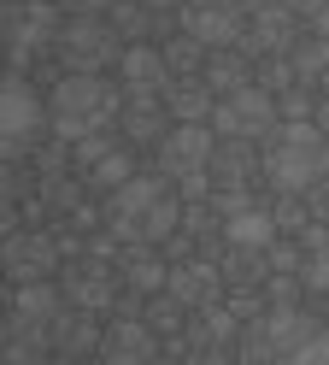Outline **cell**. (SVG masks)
Masks as SVG:
<instances>
[{"label": "cell", "mask_w": 329, "mask_h": 365, "mask_svg": "<svg viewBox=\"0 0 329 365\" xmlns=\"http://www.w3.org/2000/svg\"><path fill=\"white\" fill-rule=\"evenodd\" d=\"M247 365H329V336L306 312H271L247 330Z\"/></svg>", "instance_id": "6da1fadb"}, {"label": "cell", "mask_w": 329, "mask_h": 365, "mask_svg": "<svg viewBox=\"0 0 329 365\" xmlns=\"http://www.w3.org/2000/svg\"><path fill=\"white\" fill-rule=\"evenodd\" d=\"M112 112H118V88L100 71H70L47 101V118L65 142H88L100 124H112Z\"/></svg>", "instance_id": "7a4b0ae2"}, {"label": "cell", "mask_w": 329, "mask_h": 365, "mask_svg": "<svg viewBox=\"0 0 329 365\" xmlns=\"http://www.w3.org/2000/svg\"><path fill=\"white\" fill-rule=\"evenodd\" d=\"M112 230L118 236H135V242H164L177 230V200L164 195L159 177H130L124 189H112Z\"/></svg>", "instance_id": "3957f363"}, {"label": "cell", "mask_w": 329, "mask_h": 365, "mask_svg": "<svg viewBox=\"0 0 329 365\" xmlns=\"http://www.w3.org/2000/svg\"><path fill=\"white\" fill-rule=\"evenodd\" d=\"M265 171H271L276 189H288V195L312 189V182L329 171V142H323V130L306 124V118H288V124H282V135H276V148H271V159H265Z\"/></svg>", "instance_id": "277c9868"}, {"label": "cell", "mask_w": 329, "mask_h": 365, "mask_svg": "<svg viewBox=\"0 0 329 365\" xmlns=\"http://www.w3.org/2000/svg\"><path fill=\"white\" fill-rule=\"evenodd\" d=\"M276 124V101H271V88H229V95L212 106V130L218 135H235V142H247V135H265Z\"/></svg>", "instance_id": "5b68a950"}, {"label": "cell", "mask_w": 329, "mask_h": 365, "mask_svg": "<svg viewBox=\"0 0 329 365\" xmlns=\"http://www.w3.org/2000/svg\"><path fill=\"white\" fill-rule=\"evenodd\" d=\"M0 36L12 41L18 59H30L36 48L59 41V18H53V6H41V0H18V6L0 12Z\"/></svg>", "instance_id": "8992f818"}, {"label": "cell", "mask_w": 329, "mask_h": 365, "mask_svg": "<svg viewBox=\"0 0 329 365\" xmlns=\"http://www.w3.org/2000/svg\"><path fill=\"white\" fill-rule=\"evenodd\" d=\"M212 153H218V148H212V124H177L171 135H164V171L188 177V189H200Z\"/></svg>", "instance_id": "52a82bcc"}, {"label": "cell", "mask_w": 329, "mask_h": 365, "mask_svg": "<svg viewBox=\"0 0 329 365\" xmlns=\"http://www.w3.org/2000/svg\"><path fill=\"white\" fill-rule=\"evenodd\" d=\"M182 30L194 48H229V41H241V12L229 0H194L182 12Z\"/></svg>", "instance_id": "ba28073f"}, {"label": "cell", "mask_w": 329, "mask_h": 365, "mask_svg": "<svg viewBox=\"0 0 329 365\" xmlns=\"http://www.w3.org/2000/svg\"><path fill=\"white\" fill-rule=\"evenodd\" d=\"M53 265H59V247L47 236H6V247H0V271L12 283H47Z\"/></svg>", "instance_id": "9c48e42d"}, {"label": "cell", "mask_w": 329, "mask_h": 365, "mask_svg": "<svg viewBox=\"0 0 329 365\" xmlns=\"http://www.w3.org/2000/svg\"><path fill=\"white\" fill-rule=\"evenodd\" d=\"M59 48H65V59L77 65V71H94V65L112 53V30H106L94 12H77V18L59 30Z\"/></svg>", "instance_id": "30bf717a"}, {"label": "cell", "mask_w": 329, "mask_h": 365, "mask_svg": "<svg viewBox=\"0 0 329 365\" xmlns=\"http://www.w3.org/2000/svg\"><path fill=\"white\" fill-rule=\"evenodd\" d=\"M41 130V101L24 83H0V142H24Z\"/></svg>", "instance_id": "8fae6325"}, {"label": "cell", "mask_w": 329, "mask_h": 365, "mask_svg": "<svg viewBox=\"0 0 329 365\" xmlns=\"http://www.w3.org/2000/svg\"><path fill=\"white\" fill-rule=\"evenodd\" d=\"M118 77H124L130 95H159L164 77H171V59L153 53V48H124V59H118Z\"/></svg>", "instance_id": "7c38bea8"}, {"label": "cell", "mask_w": 329, "mask_h": 365, "mask_svg": "<svg viewBox=\"0 0 329 365\" xmlns=\"http://www.w3.org/2000/svg\"><path fill=\"white\" fill-rule=\"evenodd\" d=\"M100 348H106V365H147L153 359V330L130 318V324H112L100 336Z\"/></svg>", "instance_id": "4fadbf2b"}, {"label": "cell", "mask_w": 329, "mask_h": 365, "mask_svg": "<svg viewBox=\"0 0 329 365\" xmlns=\"http://www.w3.org/2000/svg\"><path fill=\"white\" fill-rule=\"evenodd\" d=\"M12 318H18L24 330L59 324V294H53V283H18V294H12Z\"/></svg>", "instance_id": "5bb4252c"}, {"label": "cell", "mask_w": 329, "mask_h": 365, "mask_svg": "<svg viewBox=\"0 0 329 365\" xmlns=\"http://www.w3.org/2000/svg\"><path fill=\"white\" fill-rule=\"evenodd\" d=\"M224 236H229L235 247H271V212H258V207H229Z\"/></svg>", "instance_id": "9a60e30c"}, {"label": "cell", "mask_w": 329, "mask_h": 365, "mask_svg": "<svg viewBox=\"0 0 329 365\" xmlns=\"http://www.w3.org/2000/svg\"><path fill=\"white\" fill-rule=\"evenodd\" d=\"M124 130L135 135V142H153V135H159V95H130Z\"/></svg>", "instance_id": "2e32d148"}, {"label": "cell", "mask_w": 329, "mask_h": 365, "mask_svg": "<svg viewBox=\"0 0 329 365\" xmlns=\"http://www.w3.org/2000/svg\"><path fill=\"white\" fill-rule=\"evenodd\" d=\"M88 177L100 182V189H124V182L135 177V165H130V153H124V148H106V153L88 165Z\"/></svg>", "instance_id": "e0dca14e"}, {"label": "cell", "mask_w": 329, "mask_h": 365, "mask_svg": "<svg viewBox=\"0 0 329 365\" xmlns=\"http://www.w3.org/2000/svg\"><path fill=\"white\" fill-rule=\"evenodd\" d=\"M323 59H329L323 41H300V48H294V77H318V71H323Z\"/></svg>", "instance_id": "ac0fdd59"}, {"label": "cell", "mask_w": 329, "mask_h": 365, "mask_svg": "<svg viewBox=\"0 0 329 365\" xmlns=\"http://www.w3.org/2000/svg\"><path fill=\"white\" fill-rule=\"evenodd\" d=\"M88 341H94V324H88V318H77V324H59V348H65V354H83Z\"/></svg>", "instance_id": "d6986e66"}, {"label": "cell", "mask_w": 329, "mask_h": 365, "mask_svg": "<svg viewBox=\"0 0 329 365\" xmlns=\"http://www.w3.org/2000/svg\"><path fill=\"white\" fill-rule=\"evenodd\" d=\"M206 83H212V88H224V95H229V88H241V65H235V59H212Z\"/></svg>", "instance_id": "ffe728a7"}, {"label": "cell", "mask_w": 329, "mask_h": 365, "mask_svg": "<svg viewBox=\"0 0 329 365\" xmlns=\"http://www.w3.org/2000/svg\"><path fill=\"white\" fill-rule=\"evenodd\" d=\"M258 41H265V48H282V41H288V24H282V12H265V18H258Z\"/></svg>", "instance_id": "44dd1931"}, {"label": "cell", "mask_w": 329, "mask_h": 365, "mask_svg": "<svg viewBox=\"0 0 329 365\" xmlns=\"http://www.w3.org/2000/svg\"><path fill=\"white\" fill-rule=\"evenodd\" d=\"M130 283H135V289H159V283H164V265H159V259L130 265Z\"/></svg>", "instance_id": "7402d4cb"}, {"label": "cell", "mask_w": 329, "mask_h": 365, "mask_svg": "<svg viewBox=\"0 0 329 365\" xmlns=\"http://www.w3.org/2000/svg\"><path fill=\"white\" fill-rule=\"evenodd\" d=\"M59 6H65V12H106L112 0H59Z\"/></svg>", "instance_id": "603a6c76"}, {"label": "cell", "mask_w": 329, "mask_h": 365, "mask_svg": "<svg viewBox=\"0 0 329 365\" xmlns=\"http://www.w3.org/2000/svg\"><path fill=\"white\" fill-rule=\"evenodd\" d=\"M6 236H18V230H12V207L0 200V242H6Z\"/></svg>", "instance_id": "cb8c5ba5"}, {"label": "cell", "mask_w": 329, "mask_h": 365, "mask_svg": "<svg viewBox=\"0 0 329 365\" xmlns=\"http://www.w3.org/2000/svg\"><path fill=\"white\" fill-rule=\"evenodd\" d=\"M318 130H323V135H329V106H323V118H318Z\"/></svg>", "instance_id": "d4e9b609"}, {"label": "cell", "mask_w": 329, "mask_h": 365, "mask_svg": "<svg viewBox=\"0 0 329 365\" xmlns=\"http://www.w3.org/2000/svg\"><path fill=\"white\" fill-rule=\"evenodd\" d=\"M258 6H282V0H258Z\"/></svg>", "instance_id": "484cf974"}, {"label": "cell", "mask_w": 329, "mask_h": 365, "mask_svg": "<svg viewBox=\"0 0 329 365\" xmlns=\"http://www.w3.org/2000/svg\"><path fill=\"white\" fill-rule=\"evenodd\" d=\"M153 6H164V0H153Z\"/></svg>", "instance_id": "4316f807"}]
</instances>
